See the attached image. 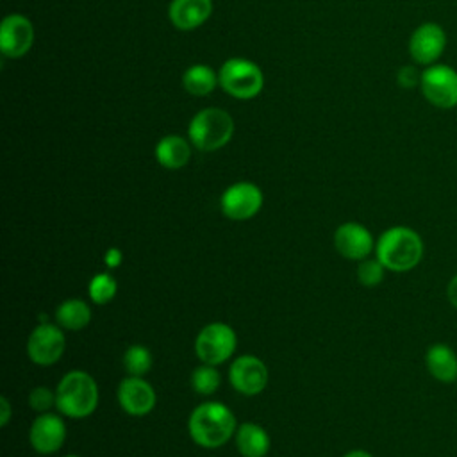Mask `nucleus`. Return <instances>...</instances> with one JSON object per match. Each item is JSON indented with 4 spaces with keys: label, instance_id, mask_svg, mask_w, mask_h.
<instances>
[{
    "label": "nucleus",
    "instance_id": "f257e3e1",
    "mask_svg": "<svg viewBox=\"0 0 457 457\" xmlns=\"http://www.w3.org/2000/svg\"><path fill=\"white\" fill-rule=\"evenodd\" d=\"M425 245L421 236L405 225L384 230L375 243V257L386 270L403 273L414 270L423 259Z\"/></svg>",
    "mask_w": 457,
    "mask_h": 457
},
{
    "label": "nucleus",
    "instance_id": "f03ea898",
    "mask_svg": "<svg viewBox=\"0 0 457 457\" xmlns=\"http://www.w3.org/2000/svg\"><path fill=\"white\" fill-rule=\"evenodd\" d=\"M236 418L221 402H204L189 416L187 430L191 439L204 448L223 446L236 434Z\"/></svg>",
    "mask_w": 457,
    "mask_h": 457
},
{
    "label": "nucleus",
    "instance_id": "7ed1b4c3",
    "mask_svg": "<svg viewBox=\"0 0 457 457\" xmlns=\"http://www.w3.org/2000/svg\"><path fill=\"white\" fill-rule=\"evenodd\" d=\"M98 405V386L95 378L80 370L68 371L55 389V407L70 418H86Z\"/></svg>",
    "mask_w": 457,
    "mask_h": 457
},
{
    "label": "nucleus",
    "instance_id": "20e7f679",
    "mask_svg": "<svg viewBox=\"0 0 457 457\" xmlns=\"http://www.w3.org/2000/svg\"><path fill=\"white\" fill-rule=\"evenodd\" d=\"M189 141L204 152H212L225 146L234 134V121L230 114L218 107L198 111L187 127Z\"/></svg>",
    "mask_w": 457,
    "mask_h": 457
},
{
    "label": "nucleus",
    "instance_id": "39448f33",
    "mask_svg": "<svg viewBox=\"0 0 457 457\" xmlns=\"http://www.w3.org/2000/svg\"><path fill=\"white\" fill-rule=\"evenodd\" d=\"M218 84L230 96L248 100L261 93L264 77L255 62L245 57H232L221 64L218 71Z\"/></svg>",
    "mask_w": 457,
    "mask_h": 457
},
{
    "label": "nucleus",
    "instance_id": "423d86ee",
    "mask_svg": "<svg viewBox=\"0 0 457 457\" xmlns=\"http://www.w3.org/2000/svg\"><path fill=\"white\" fill-rule=\"evenodd\" d=\"M420 91L423 98L437 109L457 107V70L445 62L423 68Z\"/></svg>",
    "mask_w": 457,
    "mask_h": 457
},
{
    "label": "nucleus",
    "instance_id": "0eeeda50",
    "mask_svg": "<svg viewBox=\"0 0 457 457\" xmlns=\"http://www.w3.org/2000/svg\"><path fill=\"white\" fill-rule=\"evenodd\" d=\"M237 346V336L232 327L221 321L205 325L195 339V353L205 364L225 362Z\"/></svg>",
    "mask_w": 457,
    "mask_h": 457
},
{
    "label": "nucleus",
    "instance_id": "6e6552de",
    "mask_svg": "<svg viewBox=\"0 0 457 457\" xmlns=\"http://www.w3.org/2000/svg\"><path fill=\"white\" fill-rule=\"evenodd\" d=\"M446 30L436 21H425L418 25L407 43L409 55L418 66H430L439 62L446 50Z\"/></svg>",
    "mask_w": 457,
    "mask_h": 457
},
{
    "label": "nucleus",
    "instance_id": "1a4fd4ad",
    "mask_svg": "<svg viewBox=\"0 0 457 457\" xmlns=\"http://www.w3.org/2000/svg\"><path fill=\"white\" fill-rule=\"evenodd\" d=\"M220 207L228 220H250L262 207V191L253 182H236L223 191L220 198Z\"/></svg>",
    "mask_w": 457,
    "mask_h": 457
},
{
    "label": "nucleus",
    "instance_id": "9d476101",
    "mask_svg": "<svg viewBox=\"0 0 457 457\" xmlns=\"http://www.w3.org/2000/svg\"><path fill=\"white\" fill-rule=\"evenodd\" d=\"M66 339L54 323H39L27 341V355L37 366H52L64 352Z\"/></svg>",
    "mask_w": 457,
    "mask_h": 457
},
{
    "label": "nucleus",
    "instance_id": "9b49d317",
    "mask_svg": "<svg viewBox=\"0 0 457 457\" xmlns=\"http://www.w3.org/2000/svg\"><path fill=\"white\" fill-rule=\"evenodd\" d=\"M228 380L232 387L245 395H259L268 384V368L255 355H241L228 368Z\"/></svg>",
    "mask_w": 457,
    "mask_h": 457
},
{
    "label": "nucleus",
    "instance_id": "f8f14e48",
    "mask_svg": "<svg viewBox=\"0 0 457 457\" xmlns=\"http://www.w3.org/2000/svg\"><path fill=\"white\" fill-rule=\"evenodd\" d=\"M34 41V29L23 14H7L0 25V50L9 59L23 57Z\"/></svg>",
    "mask_w": 457,
    "mask_h": 457
},
{
    "label": "nucleus",
    "instance_id": "ddd939ff",
    "mask_svg": "<svg viewBox=\"0 0 457 457\" xmlns=\"http://www.w3.org/2000/svg\"><path fill=\"white\" fill-rule=\"evenodd\" d=\"M334 246L339 255L352 261H362L375 250V241L364 225L357 221H346L336 228Z\"/></svg>",
    "mask_w": 457,
    "mask_h": 457
},
{
    "label": "nucleus",
    "instance_id": "4468645a",
    "mask_svg": "<svg viewBox=\"0 0 457 457\" xmlns=\"http://www.w3.org/2000/svg\"><path fill=\"white\" fill-rule=\"evenodd\" d=\"M66 439V425L61 416L52 412L39 414L29 430V441L32 448L41 455L55 453Z\"/></svg>",
    "mask_w": 457,
    "mask_h": 457
},
{
    "label": "nucleus",
    "instance_id": "2eb2a0df",
    "mask_svg": "<svg viewBox=\"0 0 457 457\" xmlns=\"http://www.w3.org/2000/svg\"><path fill=\"white\" fill-rule=\"evenodd\" d=\"M155 391L143 377H127L118 386L120 407L130 416H145L155 407Z\"/></svg>",
    "mask_w": 457,
    "mask_h": 457
},
{
    "label": "nucleus",
    "instance_id": "dca6fc26",
    "mask_svg": "<svg viewBox=\"0 0 457 457\" xmlns=\"http://www.w3.org/2000/svg\"><path fill=\"white\" fill-rule=\"evenodd\" d=\"M212 12L211 0H171L168 7L170 21L179 30H193L200 27Z\"/></svg>",
    "mask_w": 457,
    "mask_h": 457
},
{
    "label": "nucleus",
    "instance_id": "f3484780",
    "mask_svg": "<svg viewBox=\"0 0 457 457\" xmlns=\"http://www.w3.org/2000/svg\"><path fill=\"white\" fill-rule=\"evenodd\" d=\"M425 366L432 378L443 384H457V353L446 343H434L425 352Z\"/></svg>",
    "mask_w": 457,
    "mask_h": 457
},
{
    "label": "nucleus",
    "instance_id": "a211bd4d",
    "mask_svg": "<svg viewBox=\"0 0 457 457\" xmlns=\"http://www.w3.org/2000/svg\"><path fill=\"white\" fill-rule=\"evenodd\" d=\"M191 157L189 143L177 134H170L159 139L155 145V159L166 170H179L187 164Z\"/></svg>",
    "mask_w": 457,
    "mask_h": 457
},
{
    "label": "nucleus",
    "instance_id": "6ab92c4d",
    "mask_svg": "<svg viewBox=\"0 0 457 457\" xmlns=\"http://www.w3.org/2000/svg\"><path fill=\"white\" fill-rule=\"evenodd\" d=\"M236 446L243 457H264L270 452L268 432L252 421H246L236 428Z\"/></svg>",
    "mask_w": 457,
    "mask_h": 457
},
{
    "label": "nucleus",
    "instance_id": "aec40b11",
    "mask_svg": "<svg viewBox=\"0 0 457 457\" xmlns=\"http://www.w3.org/2000/svg\"><path fill=\"white\" fill-rule=\"evenodd\" d=\"M55 321L68 330H80L91 321V309L80 298H68L55 309Z\"/></svg>",
    "mask_w": 457,
    "mask_h": 457
},
{
    "label": "nucleus",
    "instance_id": "412c9836",
    "mask_svg": "<svg viewBox=\"0 0 457 457\" xmlns=\"http://www.w3.org/2000/svg\"><path fill=\"white\" fill-rule=\"evenodd\" d=\"M218 84V75L207 64H193L182 75V86L195 96L209 95Z\"/></svg>",
    "mask_w": 457,
    "mask_h": 457
},
{
    "label": "nucleus",
    "instance_id": "4be33fe9",
    "mask_svg": "<svg viewBox=\"0 0 457 457\" xmlns=\"http://www.w3.org/2000/svg\"><path fill=\"white\" fill-rule=\"evenodd\" d=\"M154 362L152 352L143 345H132L123 353V366L129 375L132 377H143L150 371Z\"/></svg>",
    "mask_w": 457,
    "mask_h": 457
},
{
    "label": "nucleus",
    "instance_id": "5701e85b",
    "mask_svg": "<svg viewBox=\"0 0 457 457\" xmlns=\"http://www.w3.org/2000/svg\"><path fill=\"white\" fill-rule=\"evenodd\" d=\"M220 382H221V377L212 364L204 362L196 366L191 373V387L195 389V393L204 396L212 395L220 387Z\"/></svg>",
    "mask_w": 457,
    "mask_h": 457
},
{
    "label": "nucleus",
    "instance_id": "b1692460",
    "mask_svg": "<svg viewBox=\"0 0 457 457\" xmlns=\"http://www.w3.org/2000/svg\"><path fill=\"white\" fill-rule=\"evenodd\" d=\"M116 291H118V284L109 273H96L87 286L89 298L96 305L109 303L116 296Z\"/></svg>",
    "mask_w": 457,
    "mask_h": 457
},
{
    "label": "nucleus",
    "instance_id": "393cba45",
    "mask_svg": "<svg viewBox=\"0 0 457 457\" xmlns=\"http://www.w3.org/2000/svg\"><path fill=\"white\" fill-rule=\"evenodd\" d=\"M384 273H386V268L377 257L375 259L366 257L357 264V278L362 286H368V287L378 286L384 280Z\"/></svg>",
    "mask_w": 457,
    "mask_h": 457
},
{
    "label": "nucleus",
    "instance_id": "a878e982",
    "mask_svg": "<svg viewBox=\"0 0 457 457\" xmlns=\"http://www.w3.org/2000/svg\"><path fill=\"white\" fill-rule=\"evenodd\" d=\"M29 403L39 414L48 412L52 409V405H55V393H52L48 387H43V386L34 387L29 393Z\"/></svg>",
    "mask_w": 457,
    "mask_h": 457
},
{
    "label": "nucleus",
    "instance_id": "bb28decb",
    "mask_svg": "<svg viewBox=\"0 0 457 457\" xmlns=\"http://www.w3.org/2000/svg\"><path fill=\"white\" fill-rule=\"evenodd\" d=\"M396 82L403 89H414L420 87L421 82V70L418 64H405L396 71Z\"/></svg>",
    "mask_w": 457,
    "mask_h": 457
},
{
    "label": "nucleus",
    "instance_id": "cd10ccee",
    "mask_svg": "<svg viewBox=\"0 0 457 457\" xmlns=\"http://www.w3.org/2000/svg\"><path fill=\"white\" fill-rule=\"evenodd\" d=\"M121 261H123V253H121V250L116 248V246L109 248V250L105 252V255H104V262H105L109 268H118V266L121 264Z\"/></svg>",
    "mask_w": 457,
    "mask_h": 457
},
{
    "label": "nucleus",
    "instance_id": "c85d7f7f",
    "mask_svg": "<svg viewBox=\"0 0 457 457\" xmlns=\"http://www.w3.org/2000/svg\"><path fill=\"white\" fill-rule=\"evenodd\" d=\"M446 298L452 307L457 309V273L446 284Z\"/></svg>",
    "mask_w": 457,
    "mask_h": 457
},
{
    "label": "nucleus",
    "instance_id": "c756f323",
    "mask_svg": "<svg viewBox=\"0 0 457 457\" xmlns=\"http://www.w3.org/2000/svg\"><path fill=\"white\" fill-rule=\"evenodd\" d=\"M0 409H2V421H0V425L5 427L9 423V418H11V405H9L5 396L0 398Z\"/></svg>",
    "mask_w": 457,
    "mask_h": 457
},
{
    "label": "nucleus",
    "instance_id": "7c9ffc66",
    "mask_svg": "<svg viewBox=\"0 0 457 457\" xmlns=\"http://www.w3.org/2000/svg\"><path fill=\"white\" fill-rule=\"evenodd\" d=\"M343 457H373L371 453L364 452V450H350L348 453H345Z\"/></svg>",
    "mask_w": 457,
    "mask_h": 457
},
{
    "label": "nucleus",
    "instance_id": "2f4dec72",
    "mask_svg": "<svg viewBox=\"0 0 457 457\" xmlns=\"http://www.w3.org/2000/svg\"><path fill=\"white\" fill-rule=\"evenodd\" d=\"M66 457H80V455H66Z\"/></svg>",
    "mask_w": 457,
    "mask_h": 457
}]
</instances>
